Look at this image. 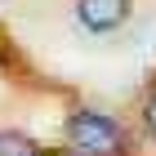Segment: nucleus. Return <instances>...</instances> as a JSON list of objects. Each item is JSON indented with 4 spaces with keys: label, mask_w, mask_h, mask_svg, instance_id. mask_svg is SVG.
Here are the masks:
<instances>
[{
    "label": "nucleus",
    "mask_w": 156,
    "mask_h": 156,
    "mask_svg": "<svg viewBox=\"0 0 156 156\" xmlns=\"http://www.w3.org/2000/svg\"><path fill=\"white\" fill-rule=\"evenodd\" d=\"M67 138H72V152L80 156H116L125 147V129L103 112H72Z\"/></svg>",
    "instance_id": "f257e3e1"
},
{
    "label": "nucleus",
    "mask_w": 156,
    "mask_h": 156,
    "mask_svg": "<svg viewBox=\"0 0 156 156\" xmlns=\"http://www.w3.org/2000/svg\"><path fill=\"white\" fill-rule=\"evenodd\" d=\"M76 18L89 31H116L129 18V0H80L76 5Z\"/></svg>",
    "instance_id": "f03ea898"
},
{
    "label": "nucleus",
    "mask_w": 156,
    "mask_h": 156,
    "mask_svg": "<svg viewBox=\"0 0 156 156\" xmlns=\"http://www.w3.org/2000/svg\"><path fill=\"white\" fill-rule=\"evenodd\" d=\"M0 156H40V147L27 134H0Z\"/></svg>",
    "instance_id": "7ed1b4c3"
},
{
    "label": "nucleus",
    "mask_w": 156,
    "mask_h": 156,
    "mask_svg": "<svg viewBox=\"0 0 156 156\" xmlns=\"http://www.w3.org/2000/svg\"><path fill=\"white\" fill-rule=\"evenodd\" d=\"M143 120H147V129H152V134H156V94H152V98H147V107H143Z\"/></svg>",
    "instance_id": "20e7f679"
}]
</instances>
